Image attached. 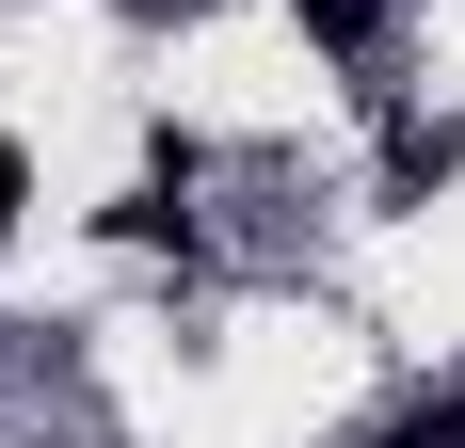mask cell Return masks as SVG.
Wrapping results in <instances>:
<instances>
[{
    "label": "cell",
    "mask_w": 465,
    "mask_h": 448,
    "mask_svg": "<svg viewBox=\"0 0 465 448\" xmlns=\"http://www.w3.org/2000/svg\"><path fill=\"white\" fill-rule=\"evenodd\" d=\"M370 448H465V401H401V416H385Z\"/></svg>",
    "instance_id": "1"
}]
</instances>
